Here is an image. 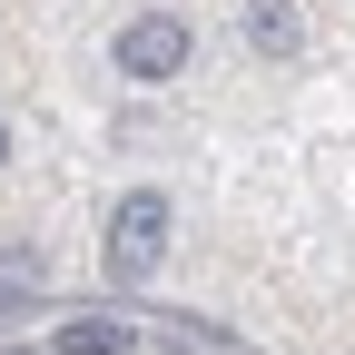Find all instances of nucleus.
<instances>
[{"mask_svg":"<svg viewBox=\"0 0 355 355\" xmlns=\"http://www.w3.org/2000/svg\"><path fill=\"white\" fill-rule=\"evenodd\" d=\"M99 257H109V277H119V286H128V277H148V266L168 257V198H158V188L119 198V217H109V247H99Z\"/></svg>","mask_w":355,"mask_h":355,"instance_id":"1","label":"nucleus"},{"mask_svg":"<svg viewBox=\"0 0 355 355\" xmlns=\"http://www.w3.org/2000/svg\"><path fill=\"white\" fill-rule=\"evenodd\" d=\"M0 158H10V128H0Z\"/></svg>","mask_w":355,"mask_h":355,"instance_id":"5","label":"nucleus"},{"mask_svg":"<svg viewBox=\"0 0 355 355\" xmlns=\"http://www.w3.org/2000/svg\"><path fill=\"white\" fill-rule=\"evenodd\" d=\"M247 40H257V50H296V40H306V20L286 10V0H257V10H247Z\"/></svg>","mask_w":355,"mask_h":355,"instance_id":"4","label":"nucleus"},{"mask_svg":"<svg viewBox=\"0 0 355 355\" xmlns=\"http://www.w3.org/2000/svg\"><path fill=\"white\" fill-rule=\"evenodd\" d=\"M50 355H128V326L119 316H79V326L50 336Z\"/></svg>","mask_w":355,"mask_h":355,"instance_id":"3","label":"nucleus"},{"mask_svg":"<svg viewBox=\"0 0 355 355\" xmlns=\"http://www.w3.org/2000/svg\"><path fill=\"white\" fill-rule=\"evenodd\" d=\"M178 69H188V20L148 10L119 30V79H178Z\"/></svg>","mask_w":355,"mask_h":355,"instance_id":"2","label":"nucleus"}]
</instances>
